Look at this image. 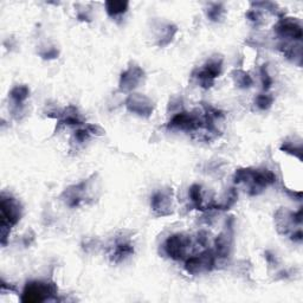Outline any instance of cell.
<instances>
[{
	"label": "cell",
	"instance_id": "6da1fadb",
	"mask_svg": "<svg viewBox=\"0 0 303 303\" xmlns=\"http://www.w3.org/2000/svg\"><path fill=\"white\" fill-rule=\"evenodd\" d=\"M20 219V205L18 201L11 197H2V215H0V225H2V238L3 243H5L6 236L11 227L16 225Z\"/></svg>",
	"mask_w": 303,
	"mask_h": 303
},
{
	"label": "cell",
	"instance_id": "7a4b0ae2",
	"mask_svg": "<svg viewBox=\"0 0 303 303\" xmlns=\"http://www.w3.org/2000/svg\"><path fill=\"white\" fill-rule=\"evenodd\" d=\"M57 288L54 283L46 282H30L23 291L22 301L24 302H42L54 296Z\"/></svg>",
	"mask_w": 303,
	"mask_h": 303
},
{
	"label": "cell",
	"instance_id": "3957f363",
	"mask_svg": "<svg viewBox=\"0 0 303 303\" xmlns=\"http://www.w3.org/2000/svg\"><path fill=\"white\" fill-rule=\"evenodd\" d=\"M216 255L211 250H206L197 256L189 257L186 261V270L191 274H199L203 271H210L216 264Z\"/></svg>",
	"mask_w": 303,
	"mask_h": 303
},
{
	"label": "cell",
	"instance_id": "277c9868",
	"mask_svg": "<svg viewBox=\"0 0 303 303\" xmlns=\"http://www.w3.org/2000/svg\"><path fill=\"white\" fill-rule=\"evenodd\" d=\"M191 245V238L185 235H174L165 243V252L173 260H184Z\"/></svg>",
	"mask_w": 303,
	"mask_h": 303
},
{
	"label": "cell",
	"instance_id": "5b68a950",
	"mask_svg": "<svg viewBox=\"0 0 303 303\" xmlns=\"http://www.w3.org/2000/svg\"><path fill=\"white\" fill-rule=\"evenodd\" d=\"M222 71V60H211L198 72V78L204 88H210Z\"/></svg>",
	"mask_w": 303,
	"mask_h": 303
},
{
	"label": "cell",
	"instance_id": "8992f818",
	"mask_svg": "<svg viewBox=\"0 0 303 303\" xmlns=\"http://www.w3.org/2000/svg\"><path fill=\"white\" fill-rule=\"evenodd\" d=\"M127 107L130 112L141 116H149L153 112V103L149 98L140 94H134L127 99Z\"/></svg>",
	"mask_w": 303,
	"mask_h": 303
},
{
	"label": "cell",
	"instance_id": "52a82bcc",
	"mask_svg": "<svg viewBox=\"0 0 303 303\" xmlns=\"http://www.w3.org/2000/svg\"><path fill=\"white\" fill-rule=\"evenodd\" d=\"M275 31L280 34L281 37L291 38V39H301L302 38V30L298 24H296L291 19H282L276 25Z\"/></svg>",
	"mask_w": 303,
	"mask_h": 303
},
{
	"label": "cell",
	"instance_id": "ba28073f",
	"mask_svg": "<svg viewBox=\"0 0 303 303\" xmlns=\"http://www.w3.org/2000/svg\"><path fill=\"white\" fill-rule=\"evenodd\" d=\"M142 76L143 71L139 67H132L122 74L121 81H120V88L126 91L132 90V89L137 87Z\"/></svg>",
	"mask_w": 303,
	"mask_h": 303
},
{
	"label": "cell",
	"instance_id": "9c48e42d",
	"mask_svg": "<svg viewBox=\"0 0 303 303\" xmlns=\"http://www.w3.org/2000/svg\"><path fill=\"white\" fill-rule=\"evenodd\" d=\"M152 208L159 216L171 213V198L165 193H157L152 199Z\"/></svg>",
	"mask_w": 303,
	"mask_h": 303
},
{
	"label": "cell",
	"instance_id": "30bf717a",
	"mask_svg": "<svg viewBox=\"0 0 303 303\" xmlns=\"http://www.w3.org/2000/svg\"><path fill=\"white\" fill-rule=\"evenodd\" d=\"M107 12L110 17H116L123 15L128 9V3L127 2H107L106 3Z\"/></svg>",
	"mask_w": 303,
	"mask_h": 303
},
{
	"label": "cell",
	"instance_id": "8fae6325",
	"mask_svg": "<svg viewBox=\"0 0 303 303\" xmlns=\"http://www.w3.org/2000/svg\"><path fill=\"white\" fill-rule=\"evenodd\" d=\"M133 246L130 244L122 242L119 243L115 247V251L113 254V261L114 262H121L122 260H125L127 256L133 254Z\"/></svg>",
	"mask_w": 303,
	"mask_h": 303
},
{
	"label": "cell",
	"instance_id": "7c38bea8",
	"mask_svg": "<svg viewBox=\"0 0 303 303\" xmlns=\"http://www.w3.org/2000/svg\"><path fill=\"white\" fill-rule=\"evenodd\" d=\"M29 94H30L29 88L25 87V85H17V87L12 89L11 98L17 103V105H20V103L24 102L27 97H29Z\"/></svg>",
	"mask_w": 303,
	"mask_h": 303
},
{
	"label": "cell",
	"instance_id": "4fadbf2b",
	"mask_svg": "<svg viewBox=\"0 0 303 303\" xmlns=\"http://www.w3.org/2000/svg\"><path fill=\"white\" fill-rule=\"evenodd\" d=\"M189 198L191 200L193 201V204L195 206H200L203 203V195H201V187L199 185H193L191 188H189Z\"/></svg>",
	"mask_w": 303,
	"mask_h": 303
},
{
	"label": "cell",
	"instance_id": "5bb4252c",
	"mask_svg": "<svg viewBox=\"0 0 303 303\" xmlns=\"http://www.w3.org/2000/svg\"><path fill=\"white\" fill-rule=\"evenodd\" d=\"M235 74L237 75V83H238L240 87H243V88L246 87L247 88V87H250L251 84H252V80H251V77L246 74V72L235 71Z\"/></svg>",
	"mask_w": 303,
	"mask_h": 303
},
{
	"label": "cell",
	"instance_id": "9a60e30c",
	"mask_svg": "<svg viewBox=\"0 0 303 303\" xmlns=\"http://www.w3.org/2000/svg\"><path fill=\"white\" fill-rule=\"evenodd\" d=\"M256 105L262 110L270 108V106L273 105V97L269 95H260L256 98Z\"/></svg>",
	"mask_w": 303,
	"mask_h": 303
},
{
	"label": "cell",
	"instance_id": "2e32d148",
	"mask_svg": "<svg viewBox=\"0 0 303 303\" xmlns=\"http://www.w3.org/2000/svg\"><path fill=\"white\" fill-rule=\"evenodd\" d=\"M261 75H262V82H263L264 90H268V89L271 87V84H273V78H271L269 74H268L267 67H265V65H263V68H262Z\"/></svg>",
	"mask_w": 303,
	"mask_h": 303
},
{
	"label": "cell",
	"instance_id": "e0dca14e",
	"mask_svg": "<svg viewBox=\"0 0 303 303\" xmlns=\"http://www.w3.org/2000/svg\"><path fill=\"white\" fill-rule=\"evenodd\" d=\"M90 135H91V134L88 132L87 127H85L84 129H78L75 134V137H76V140L78 141V142H84L85 140H88V137Z\"/></svg>",
	"mask_w": 303,
	"mask_h": 303
},
{
	"label": "cell",
	"instance_id": "ac0fdd59",
	"mask_svg": "<svg viewBox=\"0 0 303 303\" xmlns=\"http://www.w3.org/2000/svg\"><path fill=\"white\" fill-rule=\"evenodd\" d=\"M223 10H220V5H216L215 8L211 9L209 11V17L212 20H217L220 17V12H222Z\"/></svg>",
	"mask_w": 303,
	"mask_h": 303
}]
</instances>
